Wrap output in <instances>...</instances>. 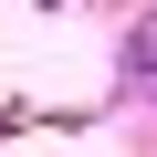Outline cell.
<instances>
[{
	"mask_svg": "<svg viewBox=\"0 0 157 157\" xmlns=\"http://www.w3.org/2000/svg\"><path fill=\"white\" fill-rule=\"evenodd\" d=\"M126 63H136V73H147V84H157V11H147V21H136V42H126Z\"/></svg>",
	"mask_w": 157,
	"mask_h": 157,
	"instance_id": "cell-1",
	"label": "cell"
}]
</instances>
